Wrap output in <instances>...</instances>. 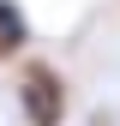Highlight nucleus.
<instances>
[{
	"label": "nucleus",
	"instance_id": "f257e3e1",
	"mask_svg": "<svg viewBox=\"0 0 120 126\" xmlns=\"http://www.w3.org/2000/svg\"><path fill=\"white\" fill-rule=\"evenodd\" d=\"M12 90H18V114L24 126H66L72 120V84L66 72L54 66V60H18V78H12Z\"/></svg>",
	"mask_w": 120,
	"mask_h": 126
},
{
	"label": "nucleus",
	"instance_id": "f03ea898",
	"mask_svg": "<svg viewBox=\"0 0 120 126\" xmlns=\"http://www.w3.org/2000/svg\"><path fill=\"white\" fill-rule=\"evenodd\" d=\"M24 48H30V12L18 0H0V66L24 60Z\"/></svg>",
	"mask_w": 120,
	"mask_h": 126
}]
</instances>
